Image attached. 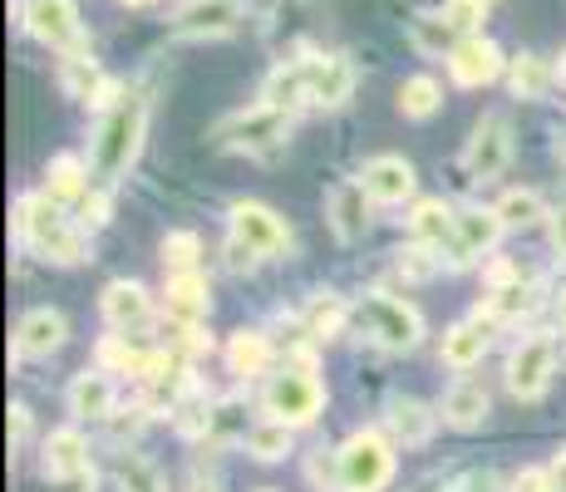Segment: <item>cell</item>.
I'll use <instances>...</instances> for the list:
<instances>
[{"mask_svg": "<svg viewBox=\"0 0 566 492\" xmlns=\"http://www.w3.org/2000/svg\"><path fill=\"white\" fill-rule=\"evenodd\" d=\"M144 128H148V104L138 94L118 98V104L108 108V118L99 124V134H94V153H90V172L99 188H114L128 172V163L144 148Z\"/></svg>", "mask_w": 566, "mask_h": 492, "instance_id": "cell-1", "label": "cell"}, {"mask_svg": "<svg viewBox=\"0 0 566 492\" xmlns=\"http://www.w3.org/2000/svg\"><path fill=\"white\" fill-rule=\"evenodd\" d=\"M15 232L30 242V251L45 261H60V266H74V261H84V237L80 227L64 217L60 202H50L45 192L40 197H20L15 207Z\"/></svg>", "mask_w": 566, "mask_h": 492, "instance_id": "cell-2", "label": "cell"}, {"mask_svg": "<svg viewBox=\"0 0 566 492\" xmlns=\"http://www.w3.org/2000/svg\"><path fill=\"white\" fill-rule=\"evenodd\" d=\"M335 478H340V492H379L395 478V453L375 429H365L335 453Z\"/></svg>", "mask_w": 566, "mask_h": 492, "instance_id": "cell-3", "label": "cell"}, {"mask_svg": "<svg viewBox=\"0 0 566 492\" xmlns=\"http://www.w3.org/2000/svg\"><path fill=\"white\" fill-rule=\"evenodd\" d=\"M355 321H360V331L369 335L375 345L385 349H413L423 335V321L419 311L405 301H395V295H365L360 311H355Z\"/></svg>", "mask_w": 566, "mask_h": 492, "instance_id": "cell-4", "label": "cell"}, {"mask_svg": "<svg viewBox=\"0 0 566 492\" xmlns=\"http://www.w3.org/2000/svg\"><path fill=\"white\" fill-rule=\"evenodd\" d=\"M321 404H325V389L311 369H286V375H276L266 385V419L291 423V429L311 423L321 414Z\"/></svg>", "mask_w": 566, "mask_h": 492, "instance_id": "cell-5", "label": "cell"}, {"mask_svg": "<svg viewBox=\"0 0 566 492\" xmlns=\"http://www.w3.org/2000/svg\"><path fill=\"white\" fill-rule=\"evenodd\" d=\"M286 134H291V114L286 108H271V104L247 108V114L227 118V124L217 128V138L237 153H271L286 144Z\"/></svg>", "mask_w": 566, "mask_h": 492, "instance_id": "cell-6", "label": "cell"}, {"mask_svg": "<svg viewBox=\"0 0 566 492\" xmlns=\"http://www.w3.org/2000/svg\"><path fill=\"white\" fill-rule=\"evenodd\" d=\"M25 30L50 50L84 54L80 10H74V0H25Z\"/></svg>", "mask_w": 566, "mask_h": 492, "instance_id": "cell-7", "label": "cell"}, {"mask_svg": "<svg viewBox=\"0 0 566 492\" xmlns=\"http://www.w3.org/2000/svg\"><path fill=\"white\" fill-rule=\"evenodd\" d=\"M507 158H513V128H507L503 114H488L483 124L473 128V138H468L463 168L473 172L478 182H488V178H503Z\"/></svg>", "mask_w": 566, "mask_h": 492, "instance_id": "cell-8", "label": "cell"}, {"mask_svg": "<svg viewBox=\"0 0 566 492\" xmlns=\"http://www.w3.org/2000/svg\"><path fill=\"white\" fill-rule=\"evenodd\" d=\"M552 369H557V349H552L547 335H532V341H522L513 355H507V389H513L517 399H537V394L547 389Z\"/></svg>", "mask_w": 566, "mask_h": 492, "instance_id": "cell-9", "label": "cell"}, {"mask_svg": "<svg viewBox=\"0 0 566 492\" xmlns=\"http://www.w3.org/2000/svg\"><path fill=\"white\" fill-rule=\"evenodd\" d=\"M232 237L252 247L256 257H281V251L291 247L286 222H281L271 207H261V202H237L232 207Z\"/></svg>", "mask_w": 566, "mask_h": 492, "instance_id": "cell-10", "label": "cell"}, {"mask_svg": "<svg viewBox=\"0 0 566 492\" xmlns=\"http://www.w3.org/2000/svg\"><path fill=\"white\" fill-rule=\"evenodd\" d=\"M172 25H178V35H198V40L232 35L242 25V0H188Z\"/></svg>", "mask_w": 566, "mask_h": 492, "instance_id": "cell-11", "label": "cell"}, {"mask_svg": "<svg viewBox=\"0 0 566 492\" xmlns=\"http://www.w3.org/2000/svg\"><path fill=\"white\" fill-rule=\"evenodd\" d=\"M449 70H453V80H459L463 90L493 84L497 74H503V50H497L493 40H483V35H468V40H459V50L449 54Z\"/></svg>", "mask_w": 566, "mask_h": 492, "instance_id": "cell-12", "label": "cell"}, {"mask_svg": "<svg viewBox=\"0 0 566 492\" xmlns=\"http://www.w3.org/2000/svg\"><path fill=\"white\" fill-rule=\"evenodd\" d=\"M64 335H70L64 315L50 311V305H40V311H30L25 321L15 325V355L20 359H50L54 349L64 345Z\"/></svg>", "mask_w": 566, "mask_h": 492, "instance_id": "cell-13", "label": "cell"}, {"mask_svg": "<svg viewBox=\"0 0 566 492\" xmlns=\"http://www.w3.org/2000/svg\"><path fill=\"white\" fill-rule=\"evenodd\" d=\"M360 182H365L369 202H405L413 192V168L405 158H369Z\"/></svg>", "mask_w": 566, "mask_h": 492, "instance_id": "cell-14", "label": "cell"}, {"mask_svg": "<svg viewBox=\"0 0 566 492\" xmlns=\"http://www.w3.org/2000/svg\"><path fill=\"white\" fill-rule=\"evenodd\" d=\"M350 94H355V64L345 54H321L315 60V80H311V104L340 108Z\"/></svg>", "mask_w": 566, "mask_h": 492, "instance_id": "cell-15", "label": "cell"}, {"mask_svg": "<svg viewBox=\"0 0 566 492\" xmlns=\"http://www.w3.org/2000/svg\"><path fill=\"white\" fill-rule=\"evenodd\" d=\"M148 315H154V305H148V291L138 281H114L104 291V321L114 331H138V325H148Z\"/></svg>", "mask_w": 566, "mask_h": 492, "instance_id": "cell-16", "label": "cell"}, {"mask_svg": "<svg viewBox=\"0 0 566 492\" xmlns=\"http://www.w3.org/2000/svg\"><path fill=\"white\" fill-rule=\"evenodd\" d=\"M497 237H503V217L497 212H463L459 217V232H453V261H473V257H483V251H493L497 247Z\"/></svg>", "mask_w": 566, "mask_h": 492, "instance_id": "cell-17", "label": "cell"}, {"mask_svg": "<svg viewBox=\"0 0 566 492\" xmlns=\"http://www.w3.org/2000/svg\"><path fill=\"white\" fill-rule=\"evenodd\" d=\"M311 80H315V60L281 64V70H271L266 90H261V104L286 108L291 114V104H311Z\"/></svg>", "mask_w": 566, "mask_h": 492, "instance_id": "cell-18", "label": "cell"}, {"mask_svg": "<svg viewBox=\"0 0 566 492\" xmlns=\"http://www.w3.org/2000/svg\"><path fill=\"white\" fill-rule=\"evenodd\" d=\"M45 478H54V483H64V478H80L84 468H90V448H84L80 429H60L45 439Z\"/></svg>", "mask_w": 566, "mask_h": 492, "instance_id": "cell-19", "label": "cell"}, {"mask_svg": "<svg viewBox=\"0 0 566 492\" xmlns=\"http://www.w3.org/2000/svg\"><path fill=\"white\" fill-rule=\"evenodd\" d=\"M108 409H114V379L104 369H84L70 385V414H80V419H108Z\"/></svg>", "mask_w": 566, "mask_h": 492, "instance_id": "cell-20", "label": "cell"}, {"mask_svg": "<svg viewBox=\"0 0 566 492\" xmlns=\"http://www.w3.org/2000/svg\"><path fill=\"white\" fill-rule=\"evenodd\" d=\"M365 182H340V188L331 192V222L335 232H340V242H355V237L365 232Z\"/></svg>", "mask_w": 566, "mask_h": 492, "instance_id": "cell-21", "label": "cell"}, {"mask_svg": "<svg viewBox=\"0 0 566 492\" xmlns=\"http://www.w3.org/2000/svg\"><path fill=\"white\" fill-rule=\"evenodd\" d=\"M443 419L453 423V429H478V423L488 419V389L483 385H453L443 394Z\"/></svg>", "mask_w": 566, "mask_h": 492, "instance_id": "cell-22", "label": "cell"}, {"mask_svg": "<svg viewBox=\"0 0 566 492\" xmlns=\"http://www.w3.org/2000/svg\"><path fill=\"white\" fill-rule=\"evenodd\" d=\"M483 355H488V331L483 325L463 321V325H453V331L443 335V365L449 369H473Z\"/></svg>", "mask_w": 566, "mask_h": 492, "instance_id": "cell-23", "label": "cell"}, {"mask_svg": "<svg viewBox=\"0 0 566 492\" xmlns=\"http://www.w3.org/2000/svg\"><path fill=\"white\" fill-rule=\"evenodd\" d=\"M409 232H413V242H453V232H459V217H453L443 202H433V197H429V202L413 207Z\"/></svg>", "mask_w": 566, "mask_h": 492, "instance_id": "cell-24", "label": "cell"}, {"mask_svg": "<svg viewBox=\"0 0 566 492\" xmlns=\"http://www.w3.org/2000/svg\"><path fill=\"white\" fill-rule=\"evenodd\" d=\"M389 429H395L399 443H429L433 414L423 409L419 399H395V404H389Z\"/></svg>", "mask_w": 566, "mask_h": 492, "instance_id": "cell-25", "label": "cell"}, {"mask_svg": "<svg viewBox=\"0 0 566 492\" xmlns=\"http://www.w3.org/2000/svg\"><path fill=\"white\" fill-rule=\"evenodd\" d=\"M453 35H459V30H453L443 15H433V10H423V15L409 20V40H413V50L419 54H453L459 50L453 45Z\"/></svg>", "mask_w": 566, "mask_h": 492, "instance_id": "cell-26", "label": "cell"}, {"mask_svg": "<svg viewBox=\"0 0 566 492\" xmlns=\"http://www.w3.org/2000/svg\"><path fill=\"white\" fill-rule=\"evenodd\" d=\"M168 311L178 321H198L207 311V281L198 271H182V276H168Z\"/></svg>", "mask_w": 566, "mask_h": 492, "instance_id": "cell-27", "label": "cell"}, {"mask_svg": "<svg viewBox=\"0 0 566 492\" xmlns=\"http://www.w3.org/2000/svg\"><path fill=\"white\" fill-rule=\"evenodd\" d=\"M84 178H90V168L80 158H54L45 168V197L50 202H74V197H84Z\"/></svg>", "mask_w": 566, "mask_h": 492, "instance_id": "cell-28", "label": "cell"}, {"mask_svg": "<svg viewBox=\"0 0 566 492\" xmlns=\"http://www.w3.org/2000/svg\"><path fill=\"white\" fill-rule=\"evenodd\" d=\"M439 104H443V90L429 74H413V80L399 84V114L405 118H429V114H439Z\"/></svg>", "mask_w": 566, "mask_h": 492, "instance_id": "cell-29", "label": "cell"}, {"mask_svg": "<svg viewBox=\"0 0 566 492\" xmlns=\"http://www.w3.org/2000/svg\"><path fill=\"white\" fill-rule=\"evenodd\" d=\"M227 365H232V375H261V369L271 365L266 335H256V331L232 335V345H227Z\"/></svg>", "mask_w": 566, "mask_h": 492, "instance_id": "cell-30", "label": "cell"}, {"mask_svg": "<svg viewBox=\"0 0 566 492\" xmlns=\"http://www.w3.org/2000/svg\"><path fill=\"white\" fill-rule=\"evenodd\" d=\"M247 453L261 458V463H276V458H286L291 453V423H276V419L252 423V433H247Z\"/></svg>", "mask_w": 566, "mask_h": 492, "instance_id": "cell-31", "label": "cell"}, {"mask_svg": "<svg viewBox=\"0 0 566 492\" xmlns=\"http://www.w3.org/2000/svg\"><path fill=\"white\" fill-rule=\"evenodd\" d=\"M507 84H513L517 98H542L547 84H552V70L537 60V54H517L513 70H507Z\"/></svg>", "mask_w": 566, "mask_h": 492, "instance_id": "cell-32", "label": "cell"}, {"mask_svg": "<svg viewBox=\"0 0 566 492\" xmlns=\"http://www.w3.org/2000/svg\"><path fill=\"white\" fill-rule=\"evenodd\" d=\"M532 305H537V295H532V286H522V281H507V286H497L488 295V315H493V321H517Z\"/></svg>", "mask_w": 566, "mask_h": 492, "instance_id": "cell-33", "label": "cell"}, {"mask_svg": "<svg viewBox=\"0 0 566 492\" xmlns=\"http://www.w3.org/2000/svg\"><path fill=\"white\" fill-rule=\"evenodd\" d=\"M493 212L503 217V227H532V222L542 217V197H537V192H527V188H513V192L497 197Z\"/></svg>", "mask_w": 566, "mask_h": 492, "instance_id": "cell-34", "label": "cell"}, {"mask_svg": "<svg viewBox=\"0 0 566 492\" xmlns=\"http://www.w3.org/2000/svg\"><path fill=\"white\" fill-rule=\"evenodd\" d=\"M345 301L340 295H331V291H321V295H311V305H306V325H311V335H335L345 325Z\"/></svg>", "mask_w": 566, "mask_h": 492, "instance_id": "cell-35", "label": "cell"}, {"mask_svg": "<svg viewBox=\"0 0 566 492\" xmlns=\"http://www.w3.org/2000/svg\"><path fill=\"white\" fill-rule=\"evenodd\" d=\"M163 266H172V276H182V271H198V237H192V232L163 237Z\"/></svg>", "mask_w": 566, "mask_h": 492, "instance_id": "cell-36", "label": "cell"}, {"mask_svg": "<svg viewBox=\"0 0 566 492\" xmlns=\"http://www.w3.org/2000/svg\"><path fill=\"white\" fill-rule=\"evenodd\" d=\"M232 433H252L247 429V414H242V399H222L212 409V429H207V439H232Z\"/></svg>", "mask_w": 566, "mask_h": 492, "instance_id": "cell-37", "label": "cell"}, {"mask_svg": "<svg viewBox=\"0 0 566 492\" xmlns=\"http://www.w3.org/2000/svg\"><path fill=\"white\" fill-rule=\"evenodd\" d=\"M483 10H488V0H449V6H443V20L468 40L478 30V20H483Z\"/></svg>", "mask_w": 566, "mask_h": 492, "instance_id": "cell-38", "label": "cell"}, {"mask_svg": "<svg viewBox=\"0 0 566 492\" xmlns=\"http://www.w3.org/2000/svg\"><path fill=\"white\" fill-rule=\"evenodd\" d=\"M118 478H124V492H163L158 473L144 463V458H128V463H124V473H118Z\"/></svg>", "mask_w": 566, "mask_h": 492, "instance_id": "cell-39", "label": "cell"}, {"mask_svg": "<svg viewBox=\"0 0 566 492\" xmlns=\"http://www.w3.org/2000/svg\"><path fill=\"white\" fill-rule=\"evenodd\" d=\"M256 261H261V257H256V251L247 247V242H237V237L227 242V271H237V276H242V271H252Z\"/></svg>", "mask_w": 566, "mask_h": 492, "instance_id": "cell-40", "label": "cell"}, {"mask_svg": "<svg viewBox=\"0 0 566 492\" xmlns=\"http://www.w3.org/2000/svg\"><path fill=\"white\" fill-rule=\"evenodd\" d=\"M513 492H557V488H552V473H542V468H527V473H517Z\"/></svg>", "mask_w": 566, "mask_h": 492, "instance_id": "cell-41", "label": "cell"}, {"mask_svg": "<svg viewBox=\"0 0 566 492\" xmlns=\"http://www.w3.org/2000/svg\"><path fill=\"white\" fill-rule=\"evenodd\" d=\"M84 222H90V227H104L108 222V197L104 192L84 197Z\"/></svg>", "mask_w": 566, "mask_h": 492, "instance_id": "cell-42", "label": "cell"}, {"mask_svg": "<svg viewBox=\"0 0 566 492\" xmlns=\"http://www.w3.org/2000/svg\"><path fill=\"white\" fill-rule=\"evenodd\" d=\"M25 433H30V409H25V404H10V439H25Z\"/></svg>", "mask_w": 566, "mask_h": 492, "instance_id": "cell-43", "label": "cell"}, {"mask_svg": "<svg viewBox=\"0 0 566 492\" xmlns=\"http://www.w3.org/2000/svg\"><path fill=\"white\" fill-rule=\"evenodd\" d=\"M552 247H557V257H566V207L552 212Z\"/></svg>", "mask_w": 566, "mask_h": 492, "instance_id": "cell-44", "label": "cell"}, {"mask_svg": "<svg viewBox=\"0 0 566 492\" xmlns=\"http://www.w3.org/2000/svg\"><path fill=\"white\" fill-rule=\"evenodd\" d=\"M547 473H552V488H557V492H566V453H557V458H552V468H547Z\"/></svg>", "mask_w": 566, "mask_h": 492, "instance_id": "cell-45", "label": "cell"}, {"mask_svg": "<svg viewBox=\"0 0 566 492\" xmlns=\"http://www.w3.org/2000/svg\"><path fill=\"white\" fill-rule=\"evenodd\" d=\"M557 158H562V163H566V124H562V128H557Z\"/></svg>", "mask_w": 566, "mask_h": 492, "instance_id": "cell-46", "label": "cell"}, {"mask_svg": "<svg viewBox=\"0 0 566 492\" xmlns=\"http://www.w3.org/2000/svg\"><path fill=\"white\" fill-rule=\"evenodd\" d=\"M188 492H217V488H212V483H192Z\"/></svg>", "mask_w": 566, "mask_h": 492, "instance_id": "cell-47", "label": "cell"}, {"mask_svg": "<svg viewBox=\"0 0 566 492\" xmlns=\"http://www.w3.org/2000/svg\"><path fill=\"white\" fill-rule=\"evenodd\" d=\"M124 6H134V10H144V6H154V0H124Z\"/></svg>", "mask_w": 566, "mask_h": 492, "instance_id": "cell-48", "label": "cell"}, {"mask_svg": "<svg viewBox=\"0 0 566 492\" xmlns=\"http://www.w3.org/2000/svg\"><path fill=\"white\" fill-rule=\"evenodd\" d=\"M562 331H566V295H562Z\"/></svg>", "mask_w": 566, "mask_h": 492, "instance_id": "cell-49", "label": "cell"}, {"mask_svg": "<svg viewBox=\"0 0 566 492\" xmlns=\"http://www.w3.org/2000/svg\"><path fill=\"white\" fill-rule=\"evenodd\" d=\"M562 80H566V54H562Z\"/></svg>", "mask_w": 566, "mask_h": 492, "instance_id": "cell-50", "label": "cell"}, {"mask_svg": "<svg viewBox=\"0 0 566 492\" xmlns=\"http://www.w3.org/2000/svg\"><path fill=\"white\" fill-rule=\"evenodd\" d=\"M488 6H493V0H488Z\"/></svg>", "mask_w": 566, "mask_h": 492, "instance_id": "cell-51", "label": "cell"}]
</instances>
